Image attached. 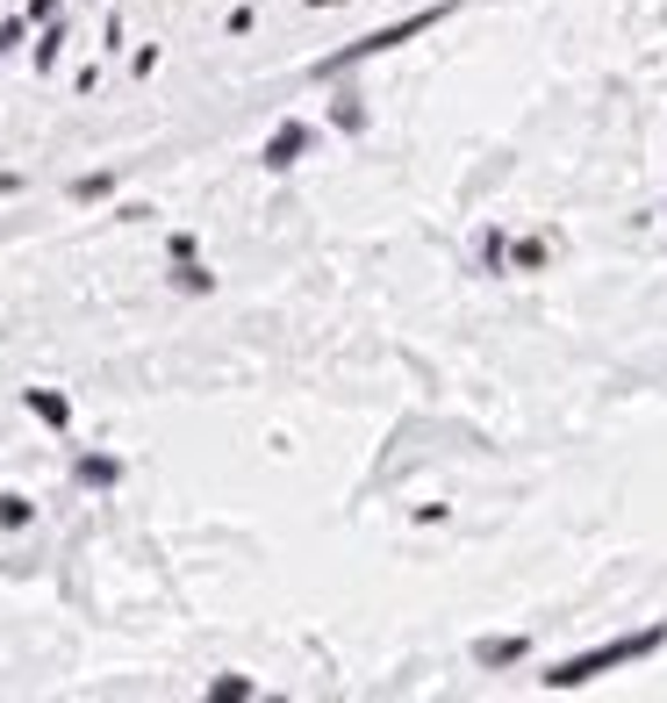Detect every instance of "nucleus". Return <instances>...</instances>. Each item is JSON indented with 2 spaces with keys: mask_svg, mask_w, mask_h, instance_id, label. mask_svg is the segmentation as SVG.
Masks as SVG:
<instances>
[{
  "mask_svg": "<svg viewBox=\"0 0 667 703\" xmlns=\"http://www.w3.org/2000/svg\"><path fill=\"white\" fill-rule=\"evenodd\" d=\"M58 15V0H29V22H51Z\"/></svg>",
  "mask_w": 667,
  "mask_h": 703,
  "instance_id": "2eb2a0df",
  "label": "nucleus"
},
{
  "mask_svg": "<svg viewBox=\"0 0 667 703\" xmlns=\"http://www.w3.org/2000/svg\"><path fill=\"white\" fill-rule=\"evenodd\" d=\"M308 144H316V130H308V122H280L274 137H266V151H258V158H266V172H288L294 158L308 151Z\"/></svg>",
  "mask_w": 667,
  "mask_h": 703,
  "instance_id": "7ed1b4c3",
  "label": "nucleus"
},
{
  "mask_svg": "<svg viewBox=\"0 0 667 703\" xmlns=\"http://www.w3.org/2000/svg\"><path fill=\"white\" fill-rule=\"evenodd\" d=\"M308 8H338V0H308Z\"/></svg>",
  "mask_w": 667,
  "mask_h": 703,
  "instance_id": "dca6fc26",
  "label": "nucleus"
},
{
  "mask_svg": "<svg viewBox=\"0 0 667 703\" xmlns=\"http://www.w3.org/2000/svg\"><path fill=\"white\" fill-rule=\"evenodd\" d=\"M22 36H29V15H15V22H0V58H8V51H15V44H22Z\"/></svg>",
  "mask_w": 667,
  "mask_h": 703,
  "instance_id": "4468645a",
  "label": "nucleus"
},
{
  "mask_svg": "<svg viewBox=\"0 0 667 703\" xmlns=\"http://www.w3.org/2000/svg\"><path fill=\"white\" fill-rule=\"evenodd\" d=\"M452 15V8H416V15H402V22H388V29H374V36H360L352 51H338V58H324V72H344V65H360V58H380V51H395V44H410V36H424V29H438V22Z\"/></svg>",
  "mask_w": 667,
  "mask_h": 703,
  "instance_id": "f03ea898",
  "label": "nucleus"
},
{
  "mask_svg": "<svg viewBox=\"0 0 667 703\" xmlns=\"http://www.w3.org/2000/svg\"><path fill=\"white\" fill-rule=\"evenodd\" d=\"M208 696H216V703H244V696H252V682H244V675H222V682H208Z\"/></svg>",
  "mask_w": 667,
  "mask_h": 703,
  "instance_id": "9d476101",
  "label": "nucleus"
},
{
  "mask_svg": "<svg viewBox=\"0 0 667 703\" xmlns=\"http://www.w3.org/2000/svg\"><path fill=\"white\" fill-rule=\"evenodd\" d=\"M660 646H667V625H646V632H624V639H603V646L574 653V660H553V668L538 675V689H582V682H596V675H610V668H632V660H646V653H660Z\"/></svg>",
  "mask_w": 667,
  "mask_h": 703,
  "instance_id": "f257e3e1",
  "label": "nucleus"
},
{
  "mask_svg": "<svg viewBox=\"0 0 667 703\" xmlns=\"http://www.w3.org/2000/svg\"><path fill=\"white\" fill-rule=\"evenodd\" d=\"M80 481H86V488H116L122 466H116V460H101V452H86V460H80Z\"/></svg>",
  "mask_w": 667,
  "mask_h": 703,
  "instance_id": "0eeeda50",
  "label": "nucleus"
},
{
  "mask_svg": "<svg viewBox=\"0 0 667 703\" xmlns=\"http://www.w3.org/2000/svg\"><path fill=\"white\" fill-rule=\"evenodd\" d=\"M29 496H0V532H22V524H29Z\"/></svg>",
  "mask_w": 667,
  "mask_h": 703,
  "instance_id": "6e6552de",
  "label": "nucleus"
},
{
  "mask_svg": "<svg viewBox=\"0 0 667 703\" xmlns=\"http://www.w3.org/2000/svg\"><path fill=\"white\" fill-rule=\"evenodd\" d=\"M502 266H517V274H538V266H546V238H524V244H502Z\"/></svg>",
  "mask_w": 667,
  "mask_h": 703,
  "instance_id": "423d86ee",
  "label": "nucleus"
},
{
  "mask_svg": "<svg viewBox=\"0 0 667 703\" xmlns=\"http://www.w3.org/2000/svg\"><path fill=\"white\" fill-rule=\"evenodd\" d=\"M338 130H366V108H360V94H344V101H338Z\"/></svg>",
  "mask_w": 667,
  "mask_h": 703,
  "instance_id": "f8f14e48",
  "label": "nucleus"
},
{
  "mask_svg": "<svg viewBox=\"0 0 667 703\" xmlns=\"http://www.w3.org/2000/svg\"><path fill=\"white\" fill-rule=\"evenodd\" d=\"M22 402H29L36 424H51V431H65V424H72V402H65V395H51V388H29Z\"/></svg>",
  "mask_w": 667,
  "mask_h": 703,
  "instance_id": "39448f33",
  "label": "nucleus"
},
{
  "mask_svg": "<svg viewBox=\"0 0 667 703\" xmlns=\"http://www.w3.org/2000/svg\"><path fill=\"white\" fill-rule=\"evenodd\" d=\"M172 280H180V288H187V294H208V274H202V266H194V258H180V274H172Z\"/></svg>",
  "mask_w": 667,
  "mask_h": 703,
  "instance_id": "ddd939ff",
  "label": "nucleus"
},
{
  "mask_svg": "<svg viewBox=\"0 0 667 703\" xmlns=\"http://www.w3.org/2000/svg\"><path fill=\"white\" fill-rule=\"evenodd\" d=\"M108 187H116V180H108V172H86V180H72V202H101Z\"/></svg>",
  "mask_w": 667,
  "mask_h": 703,
  "instance_id": "9b49d317",
  "label": "nucleus"
},
{
  "mask_svg": "<svg viewBox=\"0 0 667 703\" xmlns=\"http://www.w3.org/2000/svg\"><path fill=\"white\" fill-rule=\"evenodd\" d=\"M58 51H65V29L51 22V29H44V44H36V72H51V65H58Z\"/></svg>",
  "mask_w": 667,
  "mask_h": 703,
  "instance_id": "1a4fd4ad",
  "label": "nucleus"
},
{
  "mask_svg": "<svg viewBox=\"0 0 667 703\" xmlns=\"http://www.w3.org/2000/svg\"><path fill=\"white\" fill-rule=\"evenodd\" d=\"M531 653V639H474V660L481 668H517Z\"/></svg>",
  "mask_w": 667,
  "mask_h": 703,
  "instance_id": "20e7f679",
  "label": "nucleus"
}]
</instances>
